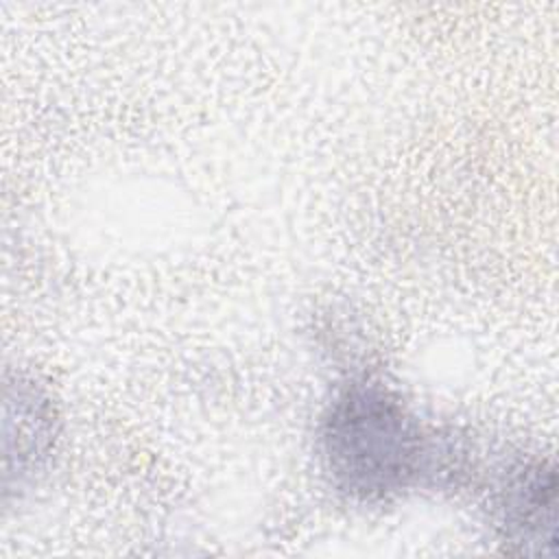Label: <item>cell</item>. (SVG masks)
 <instances>
[{
    "label": "cell",
    "mask_w": 559,
    "mask_h": 559,
    "mask_svg": "<svg viewBox=\"0 0 559 559\" xmlns=\"http://www.w3.org/2000/svg\"><path fill=\"white\" fill-rule=\"evenodd\" d=\"M319 450L336 491L354 502H382L419 485L424 476L445 474V443L417 421L406 404L382 382H347L328 404Z\"/></svg>",
    "instance_id": "cell-1"
},
{
    "label": "cell",
    "mask_w": 559,
    "mask_h": 559,
    "mask_svg": "<svg viewBox=\"0 0 559 559\" xmlns=\"http://www.w3.org/2000/svg\"><path fill=\"white\" fill-rule=\"evenodd\" d=\"M491 502L500 539L511 550L533 557L557 555V476L548 461L511 463Z\"/></svg>",
    "instance_id": "cell-2"
},
{
    "label": "cell",
    "mask_w": 559,
    "mask_h": 559,
    "mask_svg": "<svg viewBox=\"0 0 559 559\" xmlns=\"http://www.w3.org/2000/svg\"><path fill=\"white\" fill-rule=\"evenodd\" d=\"M57 411L50 395L33 380L15 378L7 384L4 485L31 480L48 461L57 441Z\"/></svg>",
    "instance_id": "cell-3"
}]
</instances>
